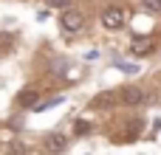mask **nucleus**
Returning <instances> with one entry per match:
<instances>
[{
	"mask_svg": "<svg viewBox=\"0 0 161 155\" xmlns=\"http://www.w3.org/2000/svg\"><path fill=\"white\" fill-rule=\"evenodd\" d=\"M59 25H62V31L76 34V31H82V28H85V14H82V11H76V8H65V11H62V17H59Z\"/></svg>",
	"mask_w": 161,
	"mask_h": 155,
	"instance_id": "1",
	"label": "nucleus"
},
{
	"mask_svg": "<svg viewBox=\"0 0 161 155\" xmlns=\"http://www.w3.org/2000/svg\"><path fill=\"white\" fill-rule=\"evenodd\" d=\"M102 25H105L108 31H119V28L125 25V11H122L119 6L105 8V11H102Z\"/></svg>",
	"mask_w": 161,
	"mask_h": 155,
	"instance_id": "2",
	"label": "nucleus"
},
{
	"mask_svg": "<svg viewBox=\"0 0 161 155\" xmlns=\"http://www.w3.org/2000/svg\"><path fill=\"white\" fill-rule=\"evenodd\" d=\"M153 48H156L153 37H136V40L130 42V51H133L136 56H147V54H150Z\"/></svg>",
	"mask_w": 161,
	"mask_h": 155,
	"instance_id": "3",
	"label": "nucleus"
},
{
	"mask_svg": "<svg viewBox=\"0 0 161 155\" xmlns=\"http://www.w3.org/2000/svg\"><path fill=\"white\" fill-rule=\"evenodd\" d=\"M68 147V138L62 136V133H51V136H45V150L48 152H62Z\"/></svg>",
	"mask_w": 161,
	"mask_h": 155,
	"instance_id": "4",
	"label": "nucleus"
},
{
	"mask_svg": "<svg viewBox=\"0 0 161 155\" xmlns=\"http://www.w3.org/2000/svg\"><path fill=\"white\" fill-rule=\"evenodd\" d=\"M37 104H40V93L31 90V88L23 90V93L17 96V107H37Z\"/></svg>",
	"mask_w": 161,
	"mask_h": 155,
	"instance_id": "5",
	"label": "nucleus"
},
{
	"mask_svg": "<svg viewBox=\"0 0 161 155\" xmlns=\"http://www.w3.org/2000/svg\"><path fill=\"white\" fill-rule=\"evenodd\" d=\"M122 102H125V104H142V102H144V90H139V88H125V90H122Z\"/></svg>",
	"mask_w": 161,
	"mask_h": 155,
	"instance_id": "6",
	"label": "nucleus"
},
{
	"mask_svg": "<svg viewBox=\"0 0 161 155\" xmlns=\"http://www.w3.org/2000/svg\"><path fill=\"white\" fill-rule=\"evenodd\" d=\"M144 11H161V0H142Z\"/></svg>",
	"mask_w": 161,
	"mask_h": 155,
	"instance_id": "7",
	"label": "nucleus"
},
{
	"mask_svg": "<svg viewBox=\"0 0 161 155\" xmlns=\"http://www.w3.org/2000/svg\"><path fill=\"white\" fill-rule=\"evenodd\" d=\"M74 130H76V136H88V133H91V124H88V121H76Z\"/></svg>",
	"mask_w": 161,
	"mask_h": 155,
	"instance_id": "8",
	"label": "nucleus"
},
{
	"mask_svg": "<svg viewBox=\"0 0 161 155\" xmlns=\"http://www.w3.org/2000/svg\"><path fill=\"white\" fill-rule=\"evenodd\" d=\"M71 3H74V0H48V6H51V8H62V11H65V8H71Z\"/></svg>",
	"mask_w": 161,
	"mask_h": 155,
	"instance_id": "9",
	"label": "nucleus"
}]
</instances>
